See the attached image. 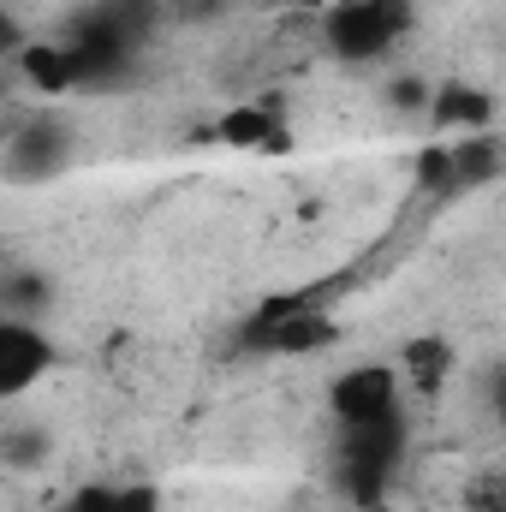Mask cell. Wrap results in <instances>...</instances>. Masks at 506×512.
<instances>
[{
	"instance_id": "obj_1",
	"label": "cell",
	"mask_w": 506,
	"mask_h": 512,
	"mask_svg": "<svg viewBox=\"0 0 506 512\" xmlns=\"http://www.w3.org/2000/svg\"><path fill=\"white\" fill-rule=\"evenodd\" d=\"M322 48L346 66H370V60H387L411 30H417V6L411 0H334L322 18Z\"/></svg>"
},
{
	"instance_id": "obj_2",
	"label": "cell",
	"mask_w": 506,
	"mask_h": 512,
	"mask_svg": "<svg viewBox=\"0 0 506 512\" xmlns=\"http://www.w3.org/2000/svg\"><path fill=\"white\" fill-rule=\"evenodd\" d=\"M0 161H6V179L12 185H42L48 173H60L72 161V120L66 114H18L6 126L0 143Z\"/></svg>"
},
{
	"instance_id": "obj_3",
	"label": "cell",
	"mask_w": 506,
	"mask_h": 512,
	"mask_svg": "<svg viewBox=\"0 0 506 512\" xmlns=\"http://www.w3.org/2000/svg\"><path fill=\"white\" fill-rule=\"evenodd\" d=\"M405 376L387 370V364H352L340 370L334 387H328V405L340 417V429H370V423H393L405 411Z\"/></svg>"
},
{
	"instance_id": "obj_4",
	"label": "cell",
	"mask_w": 506,
	"mask_h": 512,
	"mask_svg": "<svg viewBox=\"0 0 506 512\" xmlns=\"http://www.w3.org/2000/svg\"><path fill=\"white\" fill-rule=\"evenodd\" d=\"M399 441H405L399 417L393 423H370V429H340V477H346V489L358 501H370V495H381L393 483Z\"/></svg>"
},
{
	"instance_id": "obj_5",
	"label": "cell",
	"mask_w": 506,
	"mask_h": 512,
	"mask_svg": "<svg viewBox=\"0 0 506 512\" xmlns=\"http://www.w3.org/2000/svg\"><path fill=\"white\" fill-rule=\"evenodd\" d=\"M54 370V340L36 316H0V399L18 405Z\"/></svg>"
},
{
	"instance_id": "obj_6",
	"label": "cell",
	"mask_w": 506,
	"mask_h": 512,
	"mask_svg": "<svg viewBox=\"0 0 506 512\" xmlns=\"http://www.w3.org/2000/svg\"><path fill=\"white\" fill-rule=\"evenodd\" d=\"M54 512H155V501L143 489H90V495H72Z\"/></svg>"
},
{
	"instance_id": "obj_7",
	"label": "cell",
	"mask_w": 506,
	"mask_h": 512,
	"mask_svg": "<svg viewBox=\"0 0 506 512\" xmlns=\"http://www.w3.org/2000/svg\"><path fill=\"white\" fill-rule=\"evenodd\" d=\"M447 364H453V352H447L441 340H417V346L405 352V376H411V387H435Z\"/></svg>"
},
{
	"instance_id": "obj_8",
	"label": "cell",
	"mask_w": 506,
	"mask_h": 512,
	"mask_svg": "<svg viewBox=\"0 0 506 512\" xmlns=\"http://www.w3.org/2000/svg\"><path fill=\"white\" fill-rule=\"evenodd\" d=\"M221 137H227V143H239V149H256V143H268V137H274V114H262V108H239V114H227V120H221Z\"/></svg>"
},
{
	"instance_id": "obj_9",
	"label": "cell",
	"mask_w": 506,
	"mask_h": 512,
	"mask_svg": "<svg viewBox=\"0 0 506 512\" xmlns=\"http://www.w3.org/2000/svg\"><path fill=\"white\" fill-rule=\"evenodd\" d=\"M489 405H495V423H501V435H506V370H501V382H495V399Z\"/></svg>"
}]
</instances>
